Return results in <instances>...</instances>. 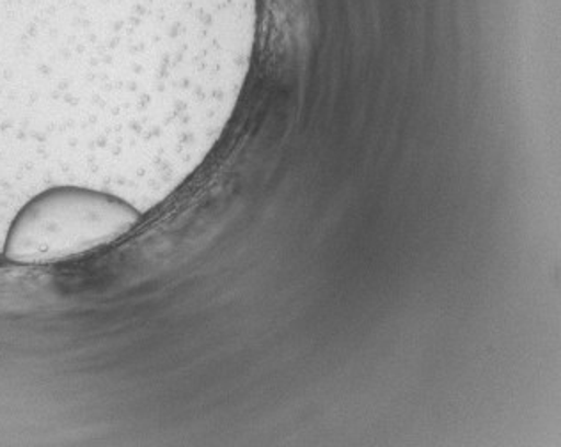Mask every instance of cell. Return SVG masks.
<instances>
[{
  "mask_svg": "<svg viewBox=\"0 0 561 447\" xmlns=\"http://www.w3.org/2000/svg\"><path fill=\"white\" fill-rule=\"evenodd\" d=\"M257 0H0V217L51 186L145 205L233 116Z\"/></svg>",
  "mask_w": 561,
  "mask_h": 447,
  "instance_id": "1",
  "label": "cell"
},
{
  "mask_svg": "<svg viewBox=\"0 0 561 447\" xmlns=\"http://www.w3.org/2000/svg\"><path fill=\"white\" fill-rule=\"evenodd\" d=\"M142 211L122 197L88 186L59 185L22 205L5 229L2 254L14 263H48L114 242Z\"/></svg>",
  "mask_w": 561,
  "mask_h": 447,
  "instance_id": "2",
  "label": "cell"
}]
</instances>
